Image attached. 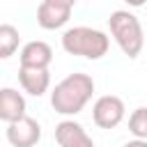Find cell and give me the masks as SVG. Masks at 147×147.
<instances>
[{"instance_id":"7c38bea8","label":"cell","mask_w":147,"mask_h":147,"mask_svg":"<svg viewBox=\"0 0 147 147\" xmlns=\"http://www.w3.org/2000/svg\"><path fill=\"white\" fill-rule=\"evenodd\" d=\"M129 131L140 138V140H147V108H136L129 117Z\"/></svg>"},{"instance_id":"5b68a950","label":"cell","mask_w":147,"mask_h":147,"mask_svg":"<svg viewBox=\"0 0 147 147\" xmlns=\"http://www.w3.org/2000/svg\"><path fill=\"white\" fill-rule=\"evenodd\" d=\"M41 138V126L32 117H21L7 126V140L11 147H34Z\"/></svg>"},{"instance_id":"9a60e30c","label":"cell","mask_w":147,"mask_h":147,"mask_svg":"<svg viewBox=\"0 0 147 147\" xmlns=\"http://www.w3.org/2000/svg\"><path fill=\"white\" fill-rule=\"evenodd\" d=\"M124 2H126V5H131V7H142L147 0H124Z\"/></svg>"},{"instance_id":"30bf717a","label":"cell","mask_w":147,"mask_h":147,"mask_svg":"<svg viewBox=\"0 0 147 147\" xmlns=\"http://www.w3.org/2000/svg\"><path fill=\"white\" fill-rule=\"evenodd\" d=\"M18 83L21 87L32 94V96H41L48 85H51V74L48 69H32V67H21L18 69Z\"/></svg>"},{"instance_id":"3957f363","label":"cell","mask_w":147,"mask_h":147,"mask_svg":"<svg viewBox=\"0 0 147 147\" xmlns=\"http://www.w3.org/2000/svg\"><path fill=\"white\" fill-rule=\"evenodd\" d=\"M108 28L126 57L133 60L140 55V51L145 46V34H142V25H140L138 16H133L126 9H117L108 18Z\"/></svg>"},{"instance_id":"52a82bcc","label":"cell","mask_w":147,"mask_h":147,"mask_svg":"<svg viewBox=\"0 0 147 147\" xmlns=\"http://www.w3.org/2000/svg\"><path fill=\"white\" fill-rule=\"evenodd\" d=\"M21 67H32V69H48V64L53 62V48L41 41V39H34V41H28L23 48H21Z\"/></svg>"},{"instance_id":"4fadbf2b","label":"cell","mask_w":147,"mask_h":147,"mask_svg":"<svg viewBox=\"0 0 147 147\" xmlns=\"http://www.w3.org/2000/svg\"><path fill=\"white\" fill-rule=\"evenodd\" d=\"M46 2H53V5H60V7H69V9H74V5H76V0H46Z\"/></svg>"},{"instance_id":"9c48e42d","label":"cell","mask_w":147,"mask_h":147,"mask_svg":"<svg viewBox=\"0 0 147 147\" xmlns=\"http://www.w3.org/2000/svg\"><path fill=\"white\" fill-rule=\"evenodd\" d=\"M69 16H71L69 7H60V5H53L46 0H41V5L37 7V23L44 30H57V28L67 25Z\"/></svg>"},{"instance_id":"7a4b0ae2","label":"cell","mask_w":147,"mask_h":147,"mask_svg":"<svg viewBox=\"0 0 147 147\" xmlns=\"http://www.w3.org/2000/svg\"><path fill=\"white\" fill-rule=\"evenodd\" d=\"M62 48L69 55H80L87 60H99L108 53L110 48V39L106 32L96 30V28H87V25H76L69 28L62 34Z\"/></svg>"},{"instance_id":"5bb4252c","label":"cell","mask_w":147,"mask_h":147,"mask_svg":"<svg viewBox=\"0 0 147 147\" xmlns=\"http://www.w3.org/2000/svg\"><path fill=\"white\" fill-rule=\"evenodd\" d=\"M124 147H147V140H140V138H136V140H129Z\"/></svg>"},{"instance_id":"8992f818","label":"cell","mask_w":147,"mask_h":147,"mask_svg":"<svg viewBox=\"0 0 147 147\" xmlns=\"http://www.w3.org/2000/svg\"><path fill=\"white\" fill-rule=\"evenodd\" d=\"M55 140L60 147H94V140L74 119H64L55 126Z\"/></svg>"},{"instance_id":"ba28073f","label":"cell","mask_w":147,"mask_h":147,"mask_svg":"<svg viewBox=\"0 0 147 147\" xmlns=\"http://www.w3.org/2000/svg\"><path fill=\"white\" fill-rule=\"evenodd\" d=\"M25 117V99L18 90L14 87H2L0 90V119L11 124L16 119Z\"/></svg>"},{"instance_id":"6da1fadb","label":"cell","mask_w":147,"mask_h":147,"mask_svg":"<svg viewBox=\"0 0 147 147\" xmlns=\"http://www.w3.org/2000/svg\"><path fill=\"white\" fill-rule=\"evenodd\" d=\"M94 94V80L87 74H69L51 92V106L60 115H78Z\"/></svg>"},{"instance_id":"277c9868","label":"cell","mask_w":147,"mask_h":147,"mask_svg":"<svg viewBox=\"0 0 147 147\" xmlns=\"http://www.w3.org/2000/svg\"><path fill=\"white\" fill-rule=\"evenodd\" d=\"M126 115V106L119 96L115 94H103L94 101L92 108V119L99 129H115Z\"/></svg>"},{"instance_id":"8fae6325","label":"cell","mask_w":147,"mask_h":147,"mask_svg":"<svg viewBox=\"0 0 147 147\" xmlns=\"http://www.w3.org/2000/svg\"><path fill=\"white\" fill-rule=\"evenodd\" d=\"M18 44H21L18 30L9 23H0V60L11 57L18 51Z\"/></svg>"}]
</instances>
